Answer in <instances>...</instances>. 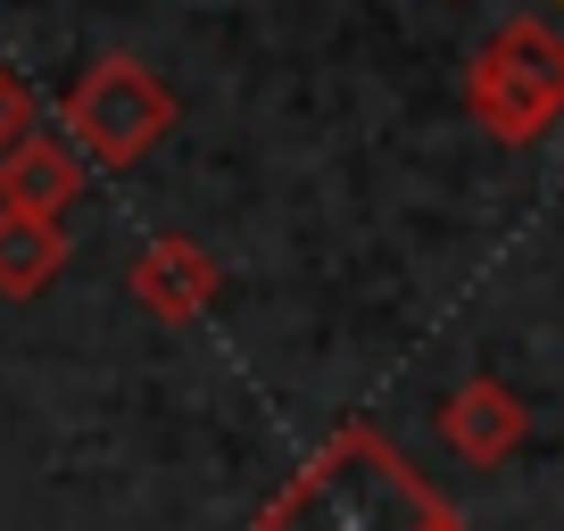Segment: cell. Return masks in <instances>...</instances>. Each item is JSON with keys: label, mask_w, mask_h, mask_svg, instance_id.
Returning <instances> with one entry per match:
<instances>
[{"label": "cell", "mask_w": 564, "mask_h": 531, "mask_svg": "<svg viewBox=\"0 0 564 531\" xmlns=\"http://www.w3.org/2000/svg\"><path fill=\"white\" fill-rule=\"evenodd\" d=\"M465 117L507 150H531L564 117V42L547 18H507L465 67Z\"/></svg>", "instance_id": "3"}, {"label": "cell", "mask_w": 564, "mask_h": 531, "mask_svg": "<svg viewBox=\"0 0 564 531\" xmlns=\"http://www.w3.org/2000/svg\"><path fill=\"white\" fill-rule=\"evenodd\" d=\"M124 283H133V307H141L150 324L192 333V324L216 307V291H225V266H216V249L192 241V232H150Z\"/></svg>", "instance_id": "4"}, {"label": "cell", "mask_w": 564, "mask_h": 531, "mask_svg": "<svg viewBox=\"0 0 564 531\" xmlns=\"http://www.w3.org/2000/svg\"><path fill=\"white\" fill-rule=\"evenodd\" d=\"M84 183H91V166L75 159L67 133L25 124L18 142L0 150V208H18V216H67L84 199Z\"/></svg>", "instance_id": "6"}, {"label": "cell", "mask_w": 564, "mask_h": 531, "mask_svg": "<svg viewBox=\"0 0 564 531\" xmlns=\"http://www.w3.org/2000/svg\"><path fill=\"white\" fill-rule=\"evenodd\" d=\"M25 124H42V100H34V84H25L18 67H0V150L18 142Z\"/></svg>", "instance_id": "8"}, {"label": "cell", "mask_w": 564, "mask_h": 531, "mask_svg": "<svg viewBox=\"0 0 564 531\" xmlns=\"http://www.w3.org/2000/svg\"><path fill=\"white\" fill-rule=\"evenodd\" d=\"M441 441L457 448L465 465H507L514 448L531 441L523 390L498 382V373H474V382H457V390L441 399Z\"/></svg>", "instance_id": "5"}, {"label": "cell", "mask_w": 564, "mask_h": 531, "mask_svg": "<svg viewBox=\"0 0 564 531\" xmlns=\"http://www.w3.org/2000/svg\"><path fill=\"white\" fill-rule=\"evenodd\" d=\"M175 117L183 108H175V91H166V75L150 67V58H133V51H100L67 84V100H58V124H67L75 159H84L91 175L141 166L166 133H175Z\"/></svg>", "instance_id": "2"}, {"label": "cell", "mask_w": 564, "mask_h": 531, "mask_svg": "<svg viewBox=\"0 0 564 531\" xmlns=\"http://www.w3.org/2000/svg\"><path fill=\"white\" fill-rule=\"evenodd\" d=\"M249 531H465V514L390 448L382 424L340 415L316 457L274 498H258Z\"/></svg>", "instance_id": "1"}, {"label": "cell", "mask_w": 564, "mask_h": 531, "mask_svg": "<svg viewBox=\"0 0 564 531\" xmlns=\"http://www.w3.org/2000/svg\"><path fill=\"white\" fill-rule=\"evenodd\" d=\"M67 274V216L0 208V300H42Z\"/></svg>", "instance_id": "7"}]
</instances>
